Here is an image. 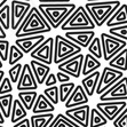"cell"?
Listing matches in <instances>:
<instances>
[{"mask_svg":"<svg viewBox=\"0 0 127 127\" xmlns=\"http://www.w3.org/2000/svg\"><path fill=\"white\" fill-rule=\"evenodd\" d=\"M50 31L52 28L44 18V16L40 14L38 8L31 7L27 17L24 18L20 28L15 31V37L17 39L23 37H30V35H40Z\"/></svg>","mask_w":127,"mask_h":127,"instance_id":"1","label":"cell"},{"mask_svg":"<svg viewBox=\"0 0 127 127\" xmlns=\"http://www.w3.org/2000/svg\"><path fill=\"white\" fill-rule=\"evenodd\" d=\"M37 8L49 24V27L52 29H57L73 13V10L77 8V5L69 1H65L61 6H47L42 2H39Z\"/></svg>","mask_w":127,"mask_h":127,"instance_id":"2","label":"cell"},{"mask_svg":"<svg viewBox=\"0 0 127 127\" xmlns=\"http://www.w3.org/2000/svg\"><path fill=\"white\" fill-rule=\"evenodd\" d=\"M121 1L118 0H108V1H88L85 3V10L89 15L94 25L102 27L106 23L110 16L118 9Z\"/></svg>","mask_w":127,"mask_h":127,"instance_id":"3","label":"cell"},{"mask_svg":"<svg viewBox=\"0 0 127 127\" xmlns=\"http://www.w3.org/2000/svg\"><path fill=\"white\" fill-rule=\"evenodd\" d=\"M61 29L65 32L69 31H91L95 29V25L84 6H78L73 13L64 21Z\"/></svg>","mask_w":127,"mask_h":127,"instance_id":"4","label":"cell"},{"mask_svg":"<svg viewBox=\"0 0 127 127\" xmlns=\"http://www.w3.org/2000/svg\"><path fill=\"white\" fill-rule=\"evenodd\" d=\"M81 53V48L78 47L73 42L69 41L63 35L57 34L54 38V54H53V63L56 65L63 63L64 61L76 56Z\"/></svg>","mask_w":127,"mask_h":127,"instance_id":"5","label":"cell"},{"mask_svg":"<svg viewBox=\"0 0 127 127\" xmlns=\"http://www.w3.org/2000/svg\"><path fill=\"white\" fill-rule=\"evenodd\" d=\"M101 46H102V57L104 61L109 62L113 56H116L119 52L127 47V42L123 41L120 39L113 38L106 32H102L100 37Z\"/></svg>","mask_w":127,"mask_h":127,"instance_id":"6","label":"cell"},{"mask_svg":"<svg viewBox=\"0 0 127 127\" xmlns=\"http://www.w3.org/2000/svg\"><path fill=\"white\" fill-rule=\"evenodd\" d=\"M9 6H10V29L13 31H16L29 14L31 9V2L13 0L10 1Z\"/></svg>","mask_w":127,"mask_h":127,"instance_id":"7","label":"cell"},{"mask_svg":"<svg viewBox=\"0 0 127 127\" xmlns=\"http://www.w3.org/2000/svg\"><path fill=\"white\" fill-rule=\"evenodd\" d=\"M53 54H54V38L49 37V38L45 39L37 48H34L30 53V55H31V59L33 61H37V62H40L42 64L50 66V64L53 63Z\"/></svg>","mask_w":127,"mask_h":127,"instance_id":"8","label":"cell"},{"mask_svg":"<svg viewBox=\"0 0 127 127\" xmlns=\"http://www.w3.org/2000/svg\"><path fill=\"white\" fill-rule=\"evenodd\" d=\"M101 102H119L127 101V78L123 77L118 83L100 95Z\"/></svg>","mask_w":127,"mask_h":127,"instance_id":"9","label":"cell"},{"mask_svg":"<svg viewBox=\"0 0 127 127\" xmlns=\"http://www.w3.org/2000/svg\"><path fill=\"white\" fill-rule=\"evenodd\" d=\"M123 77H124V76H123V72H120V71H118V70H115V69H111V68H109V66H105L104 70L102 71V73L100 74L95 93L97 95L103 94L111 86H113L116 83H118Z\"/></svg>","mask_w":127,"mask_h":127,"instance_id":"10","label":"cell"},{"mask_svg":"<svg viewBox=\"0 0 127 127\" xmlns=\"http://www.w3.org/2000/svg\"><path fill=\"white\" fill-rule=\"evenodd\" d=\"M127 108V101L119 102H98L95 109L100 111L108 121H113Z\"/></svg>","mask_w":127,"mask_h":127,"instance_id":"11","label":"cell"},{"mask_svg":"<svg viewBox=\"0 0 127 127\" xmlns=\"http://www.w3.org/2000/svg\"><path fill=\"white\" fill-rule=\"evenodd\" d=\"M84 62V54H78L76 56L64 61L63 63L57 65L60 72L68 74L70 78H79L81 74V68H83Z\"/></svg>","mask_w":127,"mask_h":127,"instance_id":"12","label":"cell"},{"mask_svg":"<svg viewBox=\"0 0 127 127\" xmlns=\"http://www.w3.org/2000/svg\"><path fill=\"white\" fill-rule=\"evenodd\" d=\"M89 111H91V106L88 104H85V105L65 110V112L63 115L65 117H68L70 120L73 121L74 124H77L78 126L88 127Z\"/></svg>","mask_w":127,"mask_h":127,"instance_id":"13","label":"cell"},{"mask_svg":"<svg viewBox=\"0 0 127 127\" xmlns=\"http://www.w3.org/2000/svg\"><path fill=\"white\" fill-rule=\"evenodd\" d=\"M17 87L18 92H29V91H37L39 86L35 81L34 77H33V73L31 71L29 63L23 65L21 71V76H20V79L17 81Z\"/></svg>","mask_w":127,"mask_h":127,"instance_id":"14","label":"cell"},{"mask_svg":"<svg viewBox=\"0 0 127 127\" xmlns=\"http://www.w3.org/2000/svg\"><path fill=\"white\" fill-rule=\"evenodd\" d=\"M64 38L83 49V48L88 47L91 41L95 38V31L94 30H91V31H69V32H65Z\"/></svg>","mask_w":127,"mask_h":127,"instance_id":"15","label":"cell"},{"mask_svg":"<svg viewBox=\"0 0 127 127\" xmlns=\"http://www.w3.org/2000/svg\"><path fill=\"white\" fill-rule=\"evenodd\" d=\"M45 35H30V37H23L17 38L15 40V46L21 50L23 54H30L34 48H37L39 45L45 40Z\"/></svg>","mask_w":127,"mask_h":127,"instance_id":"16","label":"cell"},{"mask_svg":"<svg viewBox=\"0 0 127 127\" xmlns=\"http://www.w3.org/2000/svg\"><path fill=\"white\" fill-rule=\"evenodd\" d=\"M85 104H88V96L86 95L83 87L80 85H77V87H74L73 92L71 93L69 98L65 101V109H72V108H77V106H81Z\"/></svg>","mask_w":127,"mask_h":127,"instance_id":"17","label":"cell"},{"mask_svg":"<svg viewBox=\"0 0 127 127\" xmlns=\"http://www.w3.org/2000/svg\"><path fill=\"white\" fill-rule=\"evenodd\" d=\"M29 65H30V68H31L33 77H34L38 86L42 85L45 83V79L50 73V66L46 64H42L40 62H37V61H33V60H31V63Z\"/></svg>","mask_w":127,"mask_h":127,"instance_id":"18","label":"cell"},{"mask_svg":"<svg viewBox=\"0 0 127 127\" xmlns=\"http://www.w3.org/2000/svg\"><path fill=\"white\" fill-rule=\"evenodd\" d=\"M127 5L126 3H123L118 7V9L113 13L110 18L106 21L105 25L108 28H115V27H119V25H126L127 24Z\"/></svg>","mask_w":127,"mask_h":127,"instance_id":"19","label":"cell"},{"mask_svg":"<svg viewBox=\"0 0 127 127\" xmlns=\"http://www.w3.org/2000/svg\"><path fill=\"white\" fill-rule=\"evenodd\" d=\"M31 110L33 115H45V113H53L55 111V106L45 97L44 94H38Z\"/></svg>","mask_w":127,"mask_h":127,"instance_id":"20","label":"cell"},{"mask_svg":"<svg viewBox=\"0 0 127 127\" xmlns=\"http://www.w3.org/2000/svg\"><path fill=\"white\" fill-rule=\"evenodd\" d=\"M100 74L101 72L97 70L93 72V73L88 74V76H86L85 78H83L80 86L83 87V89L85 91L87 96H93L95 94V89H96V86H97Z\"/></svg>","mask_w":127,"mask_h":127,"instance_id":"21","label":"cell"},{"mask_svg":"<svg viewBox=\"0 0 127 127\" xmlns=\"http://www.w3.org/2000/svg\"><path fill=\"white\" fill-rule=\"evenodd\" d=\"M101 62L95 57H93L91 54H86L84 55V62H83V68H81V74L84 76H88V74L93 73L95 71H97V69L101 68Z\"/></svg>","mask_w":127,"mask_h":127,"instance_id":"22","label":"cell"},{"mask_svg":"<svg viewBox=\"0 0 127 127\" xmlns=\"http://www.w3.org/2000/svg\"><path fill=\"white\" fill-rule=\"evenodd\" d=\"M28 111L24 109V106L22 105V103L16 98L13 101V105H12V111H10V121L12 124H16L18 121H21L22 119L27 118Z\"/></svg>","mask_w":127,"mask_h":127,"instance_id":"23","label":"cell"},{"mask_svg":"<svg viewBox=\"0 0 127 127\" xmlns=\"http://www.w3.org/2000/svg\"><path fill=\"white\" fill-rule=\"evenodd\" d=\"M126 55H127V48L123 49L121 52H119L116 56H113L112 59L109 61V68L118 70L120 72H126Z\"/></svg>","mask_w":127,"mask_h":127,"instance_id":"24","label":"cell"},{"mask_svg":"<svg viewBox=\"0 0 127 127\" xmlns=\"http://www.w3.org/2000/svg\"><path fill=\"white\" fill-rule=\"evenodd\" d=\"M54 113H45V115H32L30 120L31 127H48L54 119Z\"/></svg>","mask_w":127,"mask_h":127,"instance_id":"25","label":"cell"},{"mask_svg":"<svg viewBox=\"0 0 127 127\" xmlns=\"http://www.w3.org/2000/svg\"><path fill=\"white\" fill-rule=\"evenodd\" d=\"M18 98L17 100L22 103V105L24 106V109L31 110L33 104L35 102V98L38 96V93L35 91H29V92H18Z\"/></svg>","mask_w":127,"mask_h":127,"instance_id":"26","label":"cell"},{"mask_svg":"<svg viewBox=\"0 0 127 127\" xmlns=\"http://www.w3.org/2000/svg\"><path fill=\"white\" fill-rule=\"evenodd\" d=\"M108 120L104 118V116L93 108L89 111V120H88V127H103L106 126Z\"/></svg>","mask_w":127,"mask_h":127,"instance_id":"27","label":"cell"},{"mask_svg":"<svg viewBox=\"0 0 127 127\" xmlns=\"http://www.w3.org/2000/svg\"><path fill=\"white\" fill-rule=\"evenodd\" d=\"M13 101H14L13 94L0 95V111L2 113L3 118H9L10 117Z\"/></svg>","mask_w":127,"mask_h":127,"instance_id":"28","label":"cell"},{"mask_svg":"<svg viewBox=\"0 0 127 127\" xmlns=\"http://www.w3.org/2000/svg\"><path fill=\"white\" fill-rule=\"evenodd\" d=\"M48 127H80L77 124H74L72 120L65 117L63 113H59L57 116H55L53 119V121L49 124Z\"/></svg>","mask_w":127,"mask_h":127,"instance_id":"29","label":"cell"},{"mask_svg":"<svg viewBox=\"0 0 127 127\" xmlns=\"http://www.w3.org/2000/svg\"><path fill=\"white\" fill-rule=\"evenodd\" d=\"M74 87H76V84L72 83V81L61 84V85L57 87V88H59V101L65 103V101L68 100L69 96L71 95V93L73 92Z\"/></svg>","mask_w":127,"mask_h":127,"instance_id":"30","label":"cell"},{"mask_svg":"<svg viewBox=\"0 0 127 127\" xmlns=\"http://www.w3.org/2000/svg\"><path fill=\"white\" fill-rule=\"evenodd\" d=\"M87 49H88V52H89L88 54H91V55H92L93 57H95L96 60L100 61V60L102 59V46H101L100 38L95 37L92 41H91V44L88 45Z\"/></svg>","mask_w":127,"mask_h":127,"instance_id":"31","label":"cell"},{"mask_svg":"<svg viewBox=\"0 0 127 127\" xmlns=\"http://www.w3.org/2000/svg\"><path fill=\"white\" fill-rule=\"evenodd\" d=\"M0 25L5 31L10 29V6L5 5L0 8Z\"/></svg>","mask_w":127,"mask_h":127,"instance_id":"32","label":"cell"},{"mask_svg":"<svg viewBox=\"0 0 127 127\" xmlns=\"http://www.w3.org/2000/svg\"><path fill=\"white\" fill-rule=\"evenodd\" d=\"M23 56H24V54L22 53L21 50L18 49L15 45H12V46L9 47L8 59H7V61H8L9 65H10V66H13V65L20 63V61L23 59Z\"/></svg>","mask_w":127,"mask_h":127,"instance_id":"33","label":"cell"},{"mask_svg":"<svg viewBox=\"0 0 127 127\" xmlns=\"http://www.w3.org/2000/svg\"><path fill=\"white\" fill-rule=\"evenodd\" d=\"M108 34H110L113 38L120 39L123 41H127V24L126 25H119V27L110 28Z\"/></svg>","mask_w":127,"mask_h":127,"instance_id":"34","label":"cell"},{"mask_svg":"<svg viewBox=\"0 0 127 127\" xmlns=\"http://www.w3.org/2000/svg\"><path fill=\"white\" fill-rule=\"evenodd\" d=\"M44 96L49 101L50 103L53 104L54 106L59 104V88L56 86H53V87H48L44 91Z\"/></svg>","mask_w":127,"mask_h":127,"instance_id":"35","label":"cell"},{"mask_svg":"<svg viewBox=\"0 0 127 127\" xmlns=\"http://www.w3.org/2000/svg\"><path fill=\"white\" fill-rule=\"evenodd\" d=\"M23 65L21 63H17V64L10 66V69L8 70V74H9V80L12 84H17L18 79H20V76H21V71Z\"/></svg>","mask_w":127,"mask_h":127,"instance_id":"36","label":"cell"},{"mask_svg":"<svg viewBox=\"0 0 127 127\" xmlns=\"http://www.w3.org/2000/svg\"><path fill=\"white\" fill-rule=\"evenodd\" d=\"M13 92V84L10 83L9 78H3L1 84H0V95L12 94Z\"/></svg>","mask_w":127,"mask_h":127,"instance_id":"37","label":"cell"},{"mask_svg":"<svg viewBox=\"0 0 127 127\" xmlns=\"http://www.w3.org/2000/svg\"><path fill=\"white\" fill-rule=\"evenodd\" d=\"M9 41L7 40H0V60L1 62H5L8 59V52H9Z\"/></svg>","mask_w":127,"mask_h":127,"instance_id":"38","label":"cell"},{"mask_svg":"<svg viewBox=\"0 0 127 127\" xmlns=\"http://www.w3.org/2000/svg\"><path fill=\"white\" fill-rule=\"evenodd\" d=\"M113 127H127V110H124L113 120Z\"/></svg>","mask_w":127,"mask_h":127,"instance_id":"39","label":"cell"},{"mask_svg":"<svg viewBox=\"0 0 127 127\" xmlns=\"http://www.w3.org/2000/svg\"><path fill=\"white\" fill-rule=\"evenodd\" d=\"M56 83H57V80H56V77H55V73H52L50 72L49 74L47 76V78L45 79V85H46V87H53V86H56Z\"/></svg>","mask_w":127,"mask_h":127,"instance_id":"40","label":"cell"},{"mask_svg":"<svg viewBox=\"0 0 127 127\" xmlns=\"http://www.w3.org/2000/svg\"><path fill=\"white\" fill-rule=\"evenodd\" d=\"M55 77H56V80H59L61 84L69 83V81H70V79H71L68 74L63 73V72H60V71H57V73L55 74Z\"/></svg>","mask_w":127,"mask_h":127,"instance_id":"41","label":"cell"},{"mask_svg":"<svg viewBox=\"0 0 127 127\" xmlns=\"http://www.w3.org/2000/svg\"><path fill=\"white\" fill-rule=\"evenodd\" d=\"M13 127H31L30 126V120L29 118H24L21 121H18L16 124L13 125Z\"/></svg>","mask_w":127,"mask_h":127,"instance_id":"42","label":"cell"},{"mask_svg":"<svg viewBox=\"0 0 127 127\" xmlns=\"http://www.w3.org/2000/svg\"><path fill=\"white\" fill-rule=\"evenodd\" d=\"M6 37H7V33L6 31L2 29V27L0 25V40H6Z\"/></svg>","mask_w":127,"mask_h":127,"instance_id":"43","label":"cell"},{"mask_svg":"<svg viewBox=\"0 0 127 127\" xmlns=\"http://www.w3.org/2000/svg\"><path fill=\"white\" fill-rule=\"evenodd\" d=\"M3 78H5V71L1 69V70H0V84H1V81H2Z\"/></svg>","mask_w":127,"mask_h":127,"instance_id":"44","label":"cell"},{"mask_svg":"<svg viewBox=\"0 0 127 127\" xmlns=\"http://www.w3.org/2000/svg\"><path fill=\"white\" fill-rule=\"evenodd\" d=\"M3 124H5V118H3L2 113H1V111H0V125H2L3 126Z\"/></svg>","mask_w":127,"mask_h":127,"instance_id":"45","label":"cell"},{"mask_svg":"<svg viewBox=\"0 0 127 127\" xmlns=\"http://www.w3.org/2000/svg\"><path fill=\"white\" fill-rule=\"evenodd\" d=\"M5 5H7V0H0V8H2Z\"/></svg>","mask_w":127,"mask_h":127,"instance_id":"46","label":"cell"},{"mask_svg":"<svg viewBox=\"0 0 127 127\" xmlns=\"http://www.w3.org/2000/svg\"><path fill=\"white\" fill-rule=\"evenodd\" d=\"M2 66H3V63L1 62V60H0V70H1V69H2Z\"/></svg>","mask_w":127,"mask_h":127,"instance_id":"47","label":"cell"},{"mask_svg":"<svg viewBox=\"0 0 127 127\" xmlns=\"http://www.w3.org/2000/svg\"><path fill=\"white\" fill-rule=\"evenodd\" d=\"M0 127H5V126H2V125H0Z\"/></svg>","mask_w":127,"mask_h":127,"instance_id":"48","label":"cell"},{"mask_svg":"<svg viewBox=\"0 0 127 127\" xmlns=\"http://www.w3.org/2000/svg\"><path fill=\"white\" fill-rule=\"evenodd\" d=\"M103 127H106V126H103Z\"/></svg>","mask_w":127,"mask_h":127,"instance_id":"49","label":"cell"}]
</instances>
